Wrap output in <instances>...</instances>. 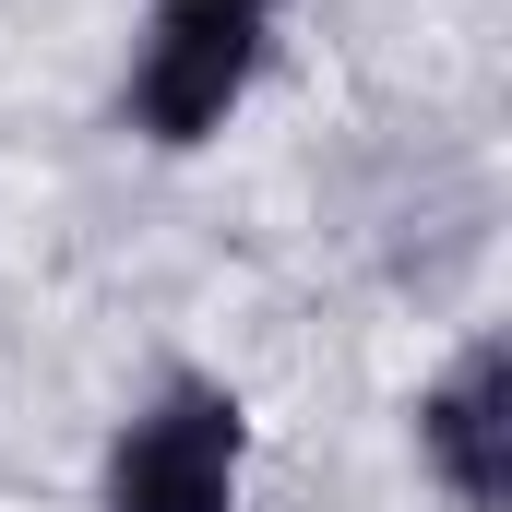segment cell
I'll return each instance as SVG.
<instances>
[{
  "label": "cell",
  "instance_id": "1",
  "mask_svg": "<svg viewBox=\"0 0 512 512\" xmlns=\"http://www.w3.org/2000/svg\"><path fill=\"white\" fill-rule=\"evenodd\" d=\"M274 0H155L143 60H131V131L143 143H203L227 131V108L251 96Z\"/></svg>",
  "mask_w": 512,
  "mask_h": 512
},
{
  "label": "cell",
  "instance_id": "2",
  "mask_svg": "<svg viewBox=\"0 0 512 512\" xmlns=\"http://www.w3.org/2000/svg\"><path fill=\"white\" fill-rule=\"evenodd\" d=\"M239 453H251L239 393L167 382L108 441V512H239Z\"/></svg>",
  "mask_w": 512,
  "mask_h": 512
},
{
  "label": "cell",
  "instance_id": "3",
  "mask_svg": "<svg viewBox=\"0 0 512 512\" xmlns=\"http://www.w3.org/2000/svg\"><path fill=\"white\" fill-rule=\"evenodd\" d=\"M417 453L465 512H512V346H465L429 405H417Z\"/></svg>",
  "mask_w": 512,
  "mask_h": 512
}]
</instances>
